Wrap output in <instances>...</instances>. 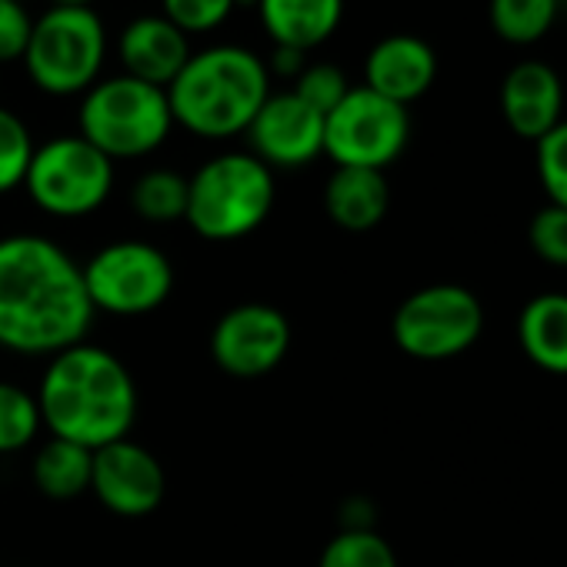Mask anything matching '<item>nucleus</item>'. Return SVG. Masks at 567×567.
<instances>
[{
  "instance_id": "obj_21",
  "label": "nucleus",
  "mask_w": 567,
  "mask_h": 567,
  "mask_svg": "<svg viewBox=\"0 0 567 567\" xmlns=\"http://www.w3.org/2000/svg\"><path fill=\"white\" fill-rule=\"evenodd\" d=\"M560 18L557 0H487L491 31L511 48L540 44Z\"/></svg>"
},
{
  "instance_id": "obj_25",
  "label": "nucleus",
  "mask_w": 567,
  "mask_h": 567,
  "mask_svg": "<svg viewBox=\"0 0 567 567\" xmlns=\"http://www.w3.org/2000/svg\"><path fill=\"white\" fill-rule=\"evenodd\" d=\"M31 127L8 107H0V194L24 187L31 157H34Z\"/></svg>"
},
{
  "instance_id": "obj_29",
  "label": "nucleus",
  "mask_w": 567,
  "mask_h": 567,
  "mask_svg": "<svg viewBox=\"0 0 567 567\" xmlns=\"http://www.w3.org/2000/svg\"><path fill=\"white\" fill-rule=\"evenodd\" d=\"M530 250L554 267H567V210L557 204H544L527 224Z\"/></svg>"
},
{
  "instance_id": "obj_20",
  "label": "nucleus",
  "mask_w": 567,
  "mask_h": 567,
  "mask_svg": "<svg viewBox=\"0 0 567 567\" xmlns=\"http://www.w3.org/2000/svg\"><path fill=\"white\" fill-rule=\"evenodd\" d=\"M91 461L94 451L64 437H51L38 447L31 461L34 487L51 501H74L84 491H91Z\"/></svg>"
},
{
  "instance_id": "obj_11",
  "label": "nucleus",
  "mask_w": 567,
  "mask_h": 567,
  "mask_svg": "<svg viewBox=\"0 0 567 567\" xmlns=\"http://www.w3.org/2000/svg\"><path fill=\"white\" fill-rule=\"evenodd\" d=\"M291 351V321L274 305L247 301L224 311L210 331V358L214 364L237 378L257 381L280 368Z\"/></svg>"
},
{
  "instance_id": "obj_31",
  "label": "nucleus",
  "mask_w": 567,
  "mask_h": 567,
  "mask_svg": "<svg viewBox=\"0 0 567 567\" xmlns=\"http://www.w3.org/2000/svg\"><path fill=\"white\" fill-rule=\"evenodd\" d=\"M305 58H308V54L291 51V48H274L270 58H267V71H270V78H274V74H277V78H298V74L305 71Z\"/></svg>"
},
{
  "instance_id": "obj_14",
  "label": "nucleus",
  "mask_w": 567,
  "mask_h": 567,
  "mask_svg": "<svg viewBox=\"0 0 567 567\" xmlns=\"http://www.w3.org/2000/svg\"><path fill=\"white\" fill-rule=\"evenodd\" d=\"M497 104L511 134L537 144L564 121V81L554 64L540 58H524L504 74Z\"/></svg>"
},
{
  "instance_id": "obj_22",
  "label": "nucleus",
  "mask_w": 567,
  "mask_h": 567,
  "mask_svg": "<svg viewBox=\"0 0 567 567\" xmlns=\"http://www.w3.org/2000/svg\"><path fill=\"white\" fill-rule=\"evenodd\" d=\"M131 207L147 224H174L187 214V177L171 167H151L131 184Z\"/></svg>"
},
{
  "instance_id": "obj_16",
  "label": "nucleus",
  "mask_w": 567,
  "mask_h": 567,
  "mask_svg": "<svg viewBox=\"0 0 567 567\" xmlns=\"http://www.w3.org/2000/svg\"><path fill=\"white\" fill-rule=\"evenodd\" d=\"M190 54H194L190 38L177 31L164 14H137L117 34L121 74L164 91L190 61Z\"/></svg>"
},
{
  "instance_id": "obj_1",
  "label": "nucleus",
  "mask_w": 567,
  "mask_h": 567,
  "mask_svg": "<svg viewBox=\"0 0 567 567\" xmlns=\"http://www.w3.org/2000/svg\"><path fill=\"white\" fill-rule=\"evenodd\" d=\"M97 311L81 264L44 234L0 237V348L54 358L81 341Z\"/></svg>"
},
{
  "instance_id": "obj_10",
  "label": "nucleus",
  "mask_w": 567,
  "mask_h": 567,
  "mask_svg": "<svg viewBox=\"0 0 567 567\" xmlns=\"http://www.w3.org/2000/svg\"><path fill=\"white\" fill-rule=\"evenodd\" d=\"M411 141L408 107L361 87H351L348 97L324 117V154L334 167H364L388 171Z\"/></svg>"
},
{
  "instance_id": "obj_15",
  "label": "nucleus",
  "mask_w": 567,
  "mask_h": 567,
  "mask_svg": "<svg viewBox=\"0 0 567 567\" xmlns=\"http://www.w3.org/2000/svg\"><path fill=\"white\" fill-rule=\"evenodd\" d=\"M437 81V54L417 34H388L364 58V87L411 107Z\"/></svg>"
},
{
  "instance_id": "obj_30",
  "label": "nucleus",
  "mask_w": 567,
  "mask_h": 567,
  "mask_svg": "<svg viewBox=\"0 0 567 567\" xmlns=\"http://www.w3.org/2000/svg\"><path fill=\"white\" fill-rule=\"evenodd\" d=\"M31 28L34 18L28 14L24 0H0V64H14L24 58Z\"/></svg>"
},
{
  "instance_id": "obj_12",
  "label": "nucleus",
  "mask_w": 567,
  "mask_h": 567,
  "mask_svg": "<svg viewBox=\"0 0 567 567\" xmlns=\"http://www.w3.org/2000/svg\"><path fill=\"white\" fill-rule=\"evenodd\" d=\"M91 494L117 517H147L164 504L167 474L144 444L124 437L94 451Z\"/></svg>"
},
{
  "instance_id": "obj_8",
  "label": "nucleus",
  "mask_w": 567,
  "mask_h": 567,
  "mask_svg": "<svg viewBox=\"0 0 567 567\" xmlns=\"http://www.w3.org/2000/svg\"><path fill=\"white\" fill-rule=\"evenodd\" d=\"M24 190L51 217H87L114 190V161L81 134H61L34 147Z\"/></svg>"
},
{
  "instance_id": "obj_3",
  "label": "nucleus",
  "mask_w": 567,
  "mask_h": 567,
  "mask_svg": "<svg viewBox=\"0 0 567 567\" xmlns=\"http://www.w3.org/2000/svg\"><path fill=\"white\" fill-rule=\"evenodd\" d=\"M267 97V61L244 44H210L194 51L167 84L174 127H184L200 141H230L247 134Z\"/></svg>"
},
{
  "instance_id": "obj_4",
  "label": "nucleus",
  "mask_w": 567,
  "mask_h": 567,
  "mask_svg": "<svg viewBox=\"0 0 567 567\" xmlns=\"http://www.w3.org/2000/svg\"><path fill=\"white\" fill-rule=\"evenodd\" d=\"M274 200V171L250 151H224L207 157L187 177L184 220L204 240H240L270 217Z\"/></svg>"
},
{
  "instance_id": "obj_2",
  "label": "nucleus",
  "mask_w": 567,
  "mask_h": 567,
  "mask_svg": "<svg viewBox=\"0 0 567 567\" xmlns=\"http://www.w3.org/2000/svg\"><path fill=\"white\" fill-rule=\"evenodd\" d=\"M34 398L51 437L74 441L87 451L131 437L141 408L127 364L87 341L48 358Z\"/></svg>"
},
{
  "instance_id": "obj_17",
  "label": "nucleus",
  "mask_w": 567,
  "mask_h": 567,
  "mask_svg": "<svg viewBox=\"0 0 567 567\" xmlns=\"http://www.w3.org/2000/svg\"><path fill=\"white\" fill-rule=\"evenodd\" d=\"M254 11L274 48L308 54L338 34L344 0H257Z\"/></svg>"
},
{
  "instance_id": "obj_28",
  "label": "nucleus",
  "mask_w": 567,
  "mask_h": 567,
  "mask_svg": "<svg viewBox=\"0 0 567 567\" xmlns=\"http://www.w3.org/2000/svg\"><path fill=\"white\" fill-rule=\"evenodd\" d=\"M237 0H161V14L187 38L214 34L230 21Z\"/></svg>"
},
{
  "instance_id": "obj_33",
  "label": "nucleus",
  "mask_w": 567,
  "mask_h": 567,
  "mask_svg": "<svg viewBox=\"0 0 567 567\" xmlns=\"http://www.w3.org/2000/svg\"><path fill=\"white\" fill-rule=\"evenodd\" d=\"M557 4H560V11H564V8H567V0H557Z\"/></svg>"
},
{
  "instance_id": "obj_32",
  "label": "nucleus",
  "mask_w": 567,
  "mask_h": 567,
  "mask_svg": "<svg viewBox=\"0 0 567 567\" xmlns=\"http://www.w3.org/2000/svg\"><path fill=\"white\" fill-rule=\"evenodd\" d=\"M97 0H51V8H94Z\"/></svg>"
},
{
  "instance_id": "obj_13",
  "label": "nucleus",
  "mask_w": 567,
  "mask_h": 567,
  "mask_svg": "<svg viewBox=\"0 0 567 567\" xmlns=\"http://www.w3.org/2000/svg\"><path fill=\"white\" fill-rule=\"evenodd\" d=\"M250 154L270 171H298L324 154V114L295 91H270L247 127Z\"/></svg>"
},
{
  "instance_id": "obj_5",
  "label": "nucleus",
  "mask_w": 567,
  "mask_h": 567,
  "mask_svg": "<svg viewBox=\"0 0 567 567\" xmlns=\"http://www.w3.org/2000/svg\"><path fill=\"white\" fill-rule=\"evenodd\" d=\"M174 114L167 91L127 74L101 78L78 107V134L107 161H137L167 144Z\"/></svg>"
},
{
  "instance_id": "obj_7",
  "label": "nucleus",
  "mask_w": 567,
  "mask_h": 567,
  "mask_svg": "<svg viewBox=\"0 0 567 567\" xmlns=\"http://www.w3.org/2000/svg\"><path fill=\"white\" fill-rule=\"evenodd\" d=\"M481 334L484 308L464 284H427L408 295L391 318V338L398 351L427 364L467 354Z\"/></svg>"
},
{
  "instance_id": "obj_9",
  "label": "nucleus",
  "mask_w": 567,
  "mask_h": 567,
  "mask_svg": "<svg viewBox=\"0 0 567 567\" xmlns=\"http://www.w3.org/2000/svg\"><path fill=\"white\" fill-rule=\"evenodd\" d=\"M84 270V288L97 315L141 318L167 305L174 291L171 257L147 240H114L91 254Z\"/></svg>"
},
{
  "instance_id": "obj_18",
  "label": "nucleus",
  "mask_w": 567,
  "mask_h": 567,
  "mask_svg": "<svg viewBox=\"0 0 567 567\" xmlns=\"http://www.w3.org/2000/svg\"><path fill=\"white\" fill-rule=\"evenodd\" d=\"M391 207V187L384 171L364 167H334L324 184V210L328 217L351 234L374 230Z\"/></svg>"
},
{
  "instance_id": "obj_27",
  "label": "nucleus",
  "mask_w": 567,
  "mask_h": 567,
  "mask_svg": "<svg viewBox=\"0 0 567 567\" xmlns=\"http://www.w3.org/2000/svg\"><path fill=\"white\" fill-rule=\"evenodd\" d=\"M308 107H315L318 114H331L351 91V81L348 74L331 64V61H318V64H305V71L295 78V87H291Z\"/></svg>"
},
{
  "instance_id": "obj_19",
  "label": "nucleus",
  "mask_w": 567,
  "mask_h": 567,
  "mask_svg": "<svg viewBox=\"0 0 567 567\" xmlns=\"http://www.w3.org/2000/svg\"><path fill=\"white\" fill-rule=\"evenodd\" d=\"M517 344L534 368L547 374H567V295L564 291L534 295L520 308Z\"/></svg>"
},
{
  "instance_id": "obj_23",
  "label": "nucleus",
  "mask_w": 567,
  "mask_h": 567,
  "mask_svg": "<svg viewBox=\"0 0 567 567\" xmlns=\"http://www.w3.org/2000/svg\"><path fill=\"white\" fill-rule=\"evenodd\" d=\"M44 431L38 398L11 381H0V454H18Z\"/></svg>"
},
{
  "instance_id": "obj_26",
  "label": "nucleus",
  "mask_w": 567,
  "mask_h": 567,
  "mask_svg": "<svg viewBox=\"0 0 567 567\" xmlns=\"http://www.w3.org/2000/svg\"><path fill=\"white\" fill-rule=\"evenodd\" d=\"M534 167L547 204L567 210V117L534 144Z\"/></svg>"
},
{
  "instance_id": "obj_6",
  "label": "nucleus",
  "mask_w": 567,
  "mask_h": 567,
  "mask_svg": "<svg viewBox=\"0 0 567 567\" xmlns=\"http://www.w3.org/2000/svg\"><path fill=\"white\" fill-rule=\"evenodd\" d=\"M107 28L94 8H48L34 18L21 58L31 84L48 97L87 94L104 78Z\"/></svg>"
},
{
  "instance_id": "obj_24",
  "label": "nucleus",
  "mask_w": 567,
  "mask_h": 567,
  "mask_svg": "<svg viewBox=\"0 0 567 567\" xmlns=\"http://www.w3.org/2000/svg\"><path fill=\"white\" fill-rule=\"evenodd\" d=\"M318 567H398V554L388 544V537L378 534V527L338 530L324 544Z\"/></svg>"
}]
</instances>
